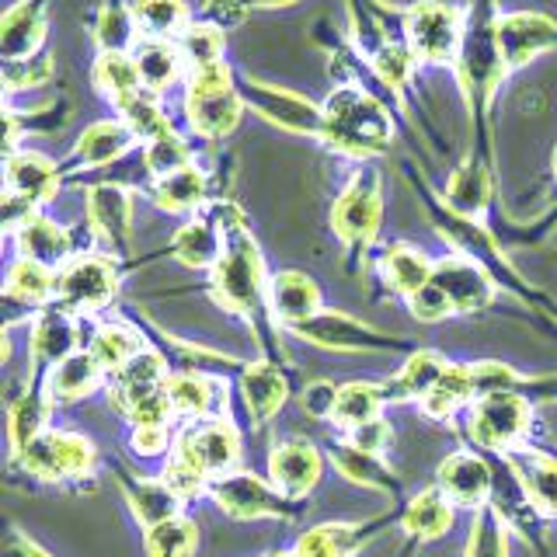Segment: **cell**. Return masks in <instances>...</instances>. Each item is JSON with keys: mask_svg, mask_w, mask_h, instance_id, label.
<instances>
[{"mask_svg": "<svg viewBox=\"0 0 557 557\" xmlns=\"http://www.w3.org/2000/svg\"><path fill=\"white\" fill-rule=\"evenodd\" d=\"M49 411H52V400L42 387V380L32 383V387L14 400L11 405V449H14V457H22V453L46 432Z\"/></svg>", "mask_w": 557, "mask_h": 557, "instance_id": "ee69618b", "label": "cell"}, {"mask_svg": "<svg viewBox=\"0 0 557 557\" xmlns=\"http://www.w3.org/2000/svg\"><path fill=\"white\" fill-rule=\"evenodd\" d=\"M199 547L196 522L185 516H174L168 522H157L147 530V554L150 557H191Z\"/></svg>", "mask_w": 557, "mask_h": 557, "instance_id": "681fc988", "label": "cell"}, {"mask_svg": "<svg viewBox=\"0 0 557 557\" xmlns=\"http://www.w3.org/2000/svg\"><path fill=\"white\" fill-rule=\"evenodd\" d=\"M81 321L60 304H49L35 313L32 324V383L46 380L49 370H57L63 359L81 352Z\"/></svg>", "mask_w": 557, "mask_h": 557, "instance_id": "9a60e30c", "label": "cell"}, {"mask_svg": "<svg viewBox=\"0 0 557 557\" xmlns=\"http://www.w3.org/2000/svg\"><path fill=\"white\" fill-rule=\"evenodd\" d=\"M91 35L101 52H133L139 46V39H144V32H139L129 4H104L95 14Z\"/></svg>", "mask_w": 557, "mask_h": 557, "instance_id": "7dc6e473", "label": "cell"}, {"mask_svg": "<svg viewBox=\"0 0 557 557\" xmlns=\"http://www.w3.org/2000/svg\"><path fill=\"white\" fill-rule=\"evenodd\" d=\"M87 223L112 255H126L133 244V199L119 182H98L87 188Z\"/></svg>", "mask_w": 557, "mask_h": 557, "instance_id": "ac0fdd59", "label": "cell"}, {"mask_svg": "<svg viewBox=\"0 0 557 557\" xmlns=\"http://www.w3.org/2000/svg\"><path fill=\"white\" fill-rule=\"evenodd\" d=\"M453 516H457V505L443 495V487H425L411 502H405L397 519L414 540H440L453 530Z\"/></svg>", "mask_w": 557, "mask_h": 557, "instance_id": "d590c367", "label": "cell"}, {"mask_svg": "<svg viewBox=\"0 0 557 557\" xmlns=\"http://www.w3.org/2000/svg\"><path fill=\"white\" fill-rule=\"evenodd\" d=\"M119 119L126 122L129 133L136 136V144H144V147L150 139L171 133V119L161 104V95H153V91H139L126 104H119Z\"/></svg>", "mask_w": 557, "mask_h": 557, "instance_id": "c3c4849f", "label": "cell"}, {"mask_svg": "<svg viewBox=\"0 0 557 557\" xmlns=\"http://www.w3.org/2000/svg\"><path fill=\"white\" fill-rule=\"evenodd\" d=\"M60 188V168L49 161V157L35 153V150H14L8 153V168H4V196L28 202L32 209L46 206Z\"/></svg>", "mask_w": 557, "mask_h": 557, "instance_id": "44dd1931", "label": "cell"}, {"mask_svg": "<svg viewBox=\"0 0 557 557\" xmlns=\"http://www.w3.org/2000/svg\"><path fill=\"white\" fill-rule=\"evenodd\" d=\"M331 463L338 467V474L348 478L352 484H362V487H376V492L391 495V498H400V484L394 478V470L383 463L373 453H362L359 446H352L348 440L331 446Z\"/></svg>", "mask_w": 557, "mask_h": 557, "instance_id": "74e56055", "label": "cell"}, {"mask_svg": "<svg viewBox=\"0 0 557 557\" xmlns=\"http://www.w3.org/2000/svg\"><path fill=\"white\" fill-rule=\"evenodd\" d=\"M269 307L283 327H300L324 310L321 289L307 272H275L269 278Z\"/></svg>", "mask_w": 557, "mask_h": 557, "instance_id": "603a6c76", "label": "cell"}, {"mask_svg": "<svg viewBox=\"0 0 557 557\" xmlns=\"http://www.w3.org/2000/svg\"><path fill=\"white\" fill-rule=\"evenodd\" d=\"M335 400H338V387L327 380H318V383H307L304 391V411L313 414V418H324L331 422V414H335Z\"/></svg>", "mask_w": 557, "mask_h": 557, "instance_id": "6f0895ef", "label": "cell"}, {"mask_svg": "<svg viewBox=\"0 0 557 557\" xmlns=\"http://www.w3.org/2000/svg\"><path fill=\"white\" fill-rule=\"evenodd\" d=\"M188 164H196V161H191V147L174 129L164 133V136H157V139H150V144L144 147V168H147V174H150L153 182L168 178V174L182 171Z\"/></svg>", "mask_w": 557, "mask_h": 557, "instance_id": "816d5d0a", "label": "cell"}, {"mask_svg": "<svg viewBox=\"0 0 557 557\" xmlns=\"http://www.w3.org/2000/svg\"><path fill=\"white\" fill-rule=\"evenodd\" d=\"M391 440H394V432H391V422L383 414L373 418V422L359 425L356 432H348V443L359 446L362 453H373V457H383L387 446H391Z\"/></svg>", "mask_w": 557, "mask_h": 557, "instance_id": "9f6ffc18", "label": "cell"}, {"mask_svg": "<svg viewBox=\"0 0 557 557\" xmlns=\"http://www.w3.org/2000/svg\"><path fill=\"white\" fill-rule=\"evenodd\" d=\"M411 304V313L418 321H443V318H449V307L443 304V296L435 293L432 286H425L422 293L414 296V300H408Z\"/></svg>", "mask_w": 557, "mask_h": 557, "instance_id": "91938a15", "label": "cell"}, {"mask_svg": "<svg viewBox=\"0 0 557 557\" xmlns=\"http://www.w3.org/2000/svg\"><path fill=\"white\" fill-rule=\"evenodd\" d=\"M91 81H95V91L104 101H112L115 109L126 104L133 95L144 91V81H139L133 52H98V60L91 66Z\"/></svg>", "mask_w": 557, "mask_h": 557, "instance_id": "60d3db41", "label": "cell"}, {"mask_svg": "<svg viewBox=\"0 0 557 557\" xmlns=\"http://www.w3.org/2000/svg\"><path fill=\"white\" fill-rule=\"evenodd\" d=\"M133 17L144 39H178V35L196 22L185 0H133Z\"/></svg>", "mask_w": 557, "mask_h": 557, "instance_id": "f6af8a7d", "label": "cell"}, {"mask_svg": "<svg viewBox=\"0 0 557 557\" xmlns=\"http://www.w3.org/2000/svg\"><path fill=\"white\" fill-rule=\"evenodd\" d=\"M171 446V425H147V429H133V449L139 457H161Z\"/></svg>", "mask_w": 557, "mask_h": 557, "instance_id": "680465c9", "label": "cell"}, {"mask_svg": "<svg viewBox=\"0 0 557 557\" xmlns=\"http://www.w3.org/2000/svg\"><path fill=\"white\" fill-rule=\"evenodd\" d=\"M4 557H49V554H46L42 547H35L32 540H25V536H17V533H14V536L8 540V544H4Z\"/></svg>", "mask_w": 557, "mask_h": 557, "instance_id": "94428289", "label": "cell"}, {"mask_svg": "<svg viewBox=\"0 0 557 557\" xmlns=\"http://www.w3.org/2000/svg\"><path fill=\"white\" fill-rule=\"evenodd\" d=\"M387 519L376 522H321V527L307 530L300 540H296V554L300 557H356V550L370 540V533H376Z\"/></svg>", "mask_w": 557, "mask_h": 557, "instance_id": "1f68e13d", "label": "cell"}, {"mask_svg": "<svg viewBox=\"0 0 557 557\" xmlns=\"http://www.w3.org/2000/svg\"><path fill=\"white\" fill-rule=\"evenodd\" d=\"M380 272L391 293L414 300V296L432 283L435 261L422 248H414V244H391V248H383Z\"/></svg>", "mask_w": 557, "mask_h": 557, "instance_id": "f546056e", "label": "cell"}, {"mask_svg": "<svg viewBox=\"0 0 557 557\" xmlns=\"http://www.w3.org/2000/svg\"><path fill=\"white\" fill-rule=\"evenodd\" d=\"M251 8H293L300 4V0H248Z\"/></svg>", "mask_w": 557, "mask_h": 557, "instance_id": "6125c7cd", "label": "cell"}, {"mask_svg": "<svg viewBox=\"0 0 557 557\" xmlns=\"http://www.w3.org/2000/svg\"><path fill=\"white\" fill-rule=\"evenodd\" d=\"M171 366L161 352H153V348H144L136 359H129L122 366L119 373L109 376V400L119 414H129L136 405H144L147 397L168 391V380H171Z\"/></svg>", "mask_w": 557, "mask_h": 557, "instance_id": "d6986e66", "label": "cell"}, {"mask_svg": "<svg viewBox=\"0 0 557 557\" xmlns=\"http://www.w3.org/2000/svg\"><path fill=\"white\" fill-rule=\"evenodd\" d=\"M244 115V98L237 91V74L231 63H216L188 74L185 81V119L202 139H226Z\"/></svg>", "mask_w": 557, "mask_h": 557, "instance_id": "277c9868", "label": "cell"}, {"mask_svg": "<svg viewBox=\"0 0 557 557\" xmlns=\"http://www.w3.org/2000/svg\"><path fill=\"white\" fill-rule=\"evenodd\" d=\"M168 400L174 418L209 422V418H220V408L226 405V383L202 370H178L168 380Z\"/></svg>", "mask_w": 557, "mask_h": 557, "instance_id": "7402d4cb", "label": "cell"}, {"mask_svg": "<svg viewBox=\"0 0 557 557\" xmlns=\"http://www.w3.org/2000/svg\"><path fill=\"white\" fill-rule=\"evenodd\" d=\"M478 400V387H474V373H470L467 362H449L446 373L440 376V383L422 397V411L429 418H453L460 408H470Z\"/></svg>", "mask_w": 557, "mask_h": 557, "instance_id": "ab89813d", "label": "cell"}, {"mask_svg": "<svg viewBox=\"0 0 557 557\" xmlns=\"http://www.w3.org/2000/svg\"><path fill=\"white\" fill-rule=\"evenodd\" d=\"M150 199L157 209H164V213H199V209L209 206V178L199 164H188L182 171L168 174V178H157L153 188H150Z\"/></svg>", "mask_w": 557, "mask_h": 557, "instance_id": "836d02e7", "label": "cell"}, {"mask_svg": "<svg viewBox=\"0 0 557 557\" xmlns=\"http://www.w3.org/2000/svg\"><path fill=\"white\" fill-rule=\"evenodd\" d=\"M492 164L484 161L481 153H467L460 168L449 174V185H446V196L443 202L453 209L457 216L467 220H481L492 206Z\"/></svg>", "mask_w": 557, "mask_h": 557, "instance_id": "d4e9b609", "label": "cell"}, {"mask_svg": "<svg viewBox=\"0 0 557 557\" xmlns=\"http://www.w3.org/2000/svg\"><path fill=\"white\" fill-rule=\"evenodd\" d=\"M223 248H226V234L206 213L191 216L185 226H178V234L171 237V255L178 258L185 269H196V272H213L216 261L223 258Z\"/></svg>", "mask_w": 557, "mask_h": 557, "instance_id": "4dcf8cb0", "label": "cell"}, {"mask_svg": "<svg viewBox=\"0 0 557 557\" xmlns=\"http://www.w3.org/2000/svg\"><path fill=\"white\" fill-rule=\"evenodd\" d=\"M429 286L443 296L449 313H481L495 300V278L487 275L478 261H470L457 251L435 261Z\"/></svg>", "mask_w": 557, "mask_h": 557, "instance_id": "5bb4252c", "label": "cell"}, {"mask_svg": "<svg viewBox=\"0 0 557 557\" xmlns=\"http://www.w3.org/2000/svg\"><path fill=\"white\" fill-rule=\"evenodd\" d=\"M52 70H57V63H52L49 52H39V57L32 60H17V63H4V84L8 91H32V87H42L49 84Z\"/></svg>", "mask_w": 557, "mask_h": 557, "instance_id": "db71d44e", "label": "cell"}, {"mask_svg": "<svg viewBox=\"0 0 557 557\" xmlns=\"http://www.w3.org/2000/svg\"><path fill=\"white\" fill-rule=\"evenodd\" d=\"M57 296V272L39 265V261L17 255L8 265V283H4V300H14L28 310L49 307Z\"/></svg>", "mask_w": 557, "mask_h": 557, "instance_id": "f35d334b", "label": "cell"}, {"mask_svg": "<svg viewBox=\"0 0 557 557\" xmlns=\"http://www.w3.org/2000/svg\"><path fill=\"white\" fill-rule=\"evenodd\" d=\"M460 81L463 101L470 109V122L478 126L481 139V153L487 164H492V139H487V115H492V101L498 95L502 81L509 77V70L502 63V49H498V11L495 0H474L467 8V28H463V42H460V57L453 63Z\"/></svg>", "mask_w": 557, "mask_h": 557, "instance_id": "6da1fadb", "label": "cell"}, {"mask_svg": "<svg viewBox=\"0 0 557 557\" xmlns=\"http://www.w3.org/2000/svg\"><path fill=\"white\" fill-rule=\"evenodd\" d=\"M119 293V265L109 255H95V251H81L66 261L57 272V304L66 307L70 313H84V318H95L104 307L115 300Z\"/></svg>", "mask_w": 557, "mask_h": 557, "instance_id": "ba28073f", "label": "cell"}, {"mask_svg": "<svg viewBox=\"0 0 557 557\" xmlns=\"http://www.w3.org/2000/svg\"><path fill=\"white\" fill-rule=\"evenodd\" d=\"M209 293L213 300L226 310L237 313V318H261L269 304V275H265V261L255 237L248 234V226L226 234V248L223 258L216 261V269L209 272Z\"/></svg>", "mask_w": 557, "mask_h": 557, "instance_id": "3957f363", "label": "cell"}, {"mask_svg": "<svg viewBox=\"0 0 557 557\" xmlns=\"http://www.w3.org/2000/svg\"><path fill=\"white\" fill-rule=\"evenodd\" d=\"M498 49L505 70H519L540 52L557 49V22L540 11H512L498 14Z\"/></svg>", "mask_w": 557, "mask_h": 557, "instance_id": "e0dca14e", "label": "cell"}, {"mask_svg": "<svg viewBox=\"0 0 557 557\" xmlns=\"http://www.w3.org/2000/svg\"><path fill=\"white\" fill-rule=\"evenodd\" d=\"M133 60L139 70V81H144V91L164 95L182 77L188 81V66L171 39H139V46L133 49Z\"/></svg>", "mask_w": 557, "mask_h": 557, "instance_id": "d6a6232c", "label": "cell"}, {"mask_svg": "<svg viewBox=\"0 0 557 557\" xmlns=\"http://www.w3.org/2000/svg\"><path fill=\"white\" fill-rule=\"evenodd\" d=\"M435 487H443V495L457 505V509L481 512L484 505H492L495 492V470L481 453L474 449H460L446 457L435 470Z\"/></svg>", "mask_w": 557, "mask_h": 557, "instance_id": "2e32d148", "label": "cell"}, {"mask_svg": "<svg viewBox=\"0 0 557 557\" xmlns=\"http://www.w3.org/2000/svg\"><path fill=\"white\" fill-rule=\"evenodd\" d=\"M286 394H289L286 376L275 362H248L240 370V397L258 429L269 425L272 418L283 411Z\"/></svg>", "mask_w": 557, "mask_h": 557, "instance_id": "4316f807", "label": "cell"}, {"mask_svg": "<svg viewBox=\"0 0 557 557\" xmlns=\"http://www.w3.org/2000/svg\"><path fill=\"white\" fill-rule=\"evenodd\" d=\"M467 8L457 0H418L405 8V39L418 63L453 66L460 57Z\"/></svg>", "mask_w": 557, "mask_h": 557, "instance_id": "8992f818", "label": "cell"}, {"mask_svg": "<svg viewBox=\"0 0 557 557\" xmlns=\"http://www.w3.org/2000/svg\"><path fill=\"white\" fill-rule=\"evenodd\" d=\"M293 335L318 348H331V352H394L400 348V338L383 335L380 327L342 310H321L313 321L293 327Z\"/></svg>", "mask_w": 557, "mask_h": 557, "instance_id": "4fadbf2b", "label": "cell"}, {"mask_svg": "<svg viewBox=\"0 0 557 557\" xmlns=\"http://www.w3.org/2000/svg\"><path fill=\"white\" fill-rule=\"evenodd\" d=\"M550 168H554V182H557V147H554V157H550Z\"/></svg>", "mask_w": 557, "mask_h": 557, "instance_id": "be15d7a7", "label": "cell"}, {"mask_svg": "<svg viewBox=\"0 0 557 557\" xmlns=\"http://www.w3.org/2000/svg\"><path fill=\"white\" fill-rule=\"evenodd\" d=\"M171 453L178 460H185L188 467H196L199 474L213 484L216 478L237 470L240 440H237V429L231 422H223V418H209V422L182 429Z\"/></svg>", "mask_w": 557, "mask_h": 557, "instance_id": "7c38bea8", "label": "cell"}, {"mask_svg": "<svg viewBox=\"0 0 557 557\" xmlns=\"http://www.w3.org/2000/svg\"><path fill=\"white\" fill-rule=\"evenodd\" d=\"M251 4L248 0H202L199 8V17L196 22L216 28V32H226V28H237L244 25V17H248Z\"/></svg>", "mask_w": 557, "mask_h": 557, "instance_id": "11a10c76", "label": "cell"}, {"mask_svg": "<svg viewBox=\"0 0 557 557\" xmlns=\"http://www.w3.org/2000/svg\"><path fill=\"white\" fill-rule=\"evenodd\" d=\"M383 220V182L373 164H362L348 185L338 191L335 206H331V231L342 240V248L359 265V258L373 248Z\"/></svg>", "mask_w": 557, "mask_h": 557, "instance_id": "5b68a950", "label": "cell"}, {"mask_svg": "<svg viewBox=\"0 0 557 557\" xmlns=\"http://www.w3.org/2000/svg\"><path fill=\"white\" fill-rule=\"evenodd\" d=\"M533 422L530 400L519 391H495L478 397L463 414L467 440L484 453H512L527 443Z\"/></svg>", "mask_w": 557, "mask_h": 557, "instance_id": "52a82bcc", "label": "cell"}, {"mask_svg": "<svg viewBox=\"0 0 557 557\" xmlns=\"http://www.w3.org/2000/svg\"><path fill=\"white\" fill-rule=\"evenodd\" d=\"M237 91L244 98V109H251L255 115H261L272 126L286 129L293 136H318L324 129V109L313 104L310 98L286 91V87L265 84L258 77H244L237 74Z\"/></svg>", "mask_w": 557, "mask_h": 557, "instance_id": "9c48e42d", "label": "cell"}, {"mask_svg": "<svg viewBox=\"0 0 557 557\" xmlns=\"http://www.w3.org/2000/svg\"><path fill=\"white\" fill-rule=\"evenodd\" d=\"M22 467L35 481H81L84 474H91V467L98 460V453L91 440L70 429H46L22 457Z\"/></svg>", "mask_w": 557, "mask_h": 557, "instance_id": "30bf717a", "label": "cell"}, {"mask_svg": "<svg viewBox=\"0 0 557 557\" xmlns=\"http://www.w3.org/2000/svg\"><path fill=\"white\" fill-rule=\"evenodd\" d=\"M209 498L231 519H293L289 502L272 481H261L251 470H231L209 484Z\"/></svg>", "mask_w": 557, "mask_h": 557, "instance_id": "8fae6325", "label": "cell"}, {"mask_svg": "<svg viewBox=\"0 0 557 557\" xmlns=\"http://www.w3.org/2000/svg\"><path fill=\"white\" fill-rule=\"evenodd\" d=\"M144 335H139L136 327L122 324V321H101L95 327L91 335V345H87V352L95 356V362L104 370V376L119 373L122 366H126L129 359H136L139 352H144Z\"/></svg>", "mask_w": 557, "mask_h": 557, "instance_id": "b9f144b4", "label": "cell"}, {"mask_svg": "<svg viewBox=\"0 0 557 557\" xmlns=\"http://www.w3.org/2000/svg\"><path fill=\"white\" fill-rule=\"evenodd\" d=\"M136 144V136L122 119H101L91 122L74 144V164L84 171H98L104 164H115L119 157H126L129 147Z\"/></svg>", "mask_w": 557, "mask_h": 557, "instance_id": "f1b7e54d", "label": "cell"}, {"mask_svg": "<svg viewBox=\"0 0 557 557\" xmlns=\"http://www.w3.org/2000/svg\"><path fill=\"white\" fill-rule=\"evenodd\" d=\"M46 8L49 0H17L0 22V57L4 63L39 57L46 39Z\"/></svg>", "mask_w": 557, "mask_h": 557, "instance_id": "cb8c5ba5", "label": "cell"}, {"mask_svg": "<svg viewBox=\"0 0 557 557\" xmlns=\"http://www.w3.org/2000/svg\"><path fill=\"white\" fill-rule=\"evenodd\" d=\"M122 492L129 498V509L144 527H157V522H168L174 516H182V498L171 492L164 481H150V478H122Z\"/></svg>", "mask_w": 557, "mask_h": 557, "instance_id": "7bdbcfd3", "label": "cell"}, {"mask_svg": "<svg viewBox=\"0 0 557 557\" xmlns=\"http://www.w3.org/2000/svg\"><path fill=\"white\" fill-rule=\"evenodd\" d=\"M324 129L321 139L327 150H335L352 161H370V157L387 153L394 144V119L387 104L376 101L359 84H342L321 104Z\"/></svg>", "mask_w": 557, "mask_h": 557, "instance_id": "7a4b0ae2", "label": "cell"}, {"mask_svg": "<svg viewBox=\"0 0 557 557\" xmlns=\"http://www.w3.org/2000/svg\"><path fill=\"white\" fill-rule=\"evenodd\" d=\"M446 366L449 362L440 352H432V348H418V352H411L408 362L400 366L394 380L380 383L383 400H394V405H400V400H422L435 383H440Z\"/></svg>", "mask_w": 557, "mask_h": 557, "instance_id": "8d00e7d4", "label": "cell"}, {"mask_svg": "<svg viewBox=\"0 0 557 557\" xmlns=\"http://www.w3.org/2000/svg\"><path fill=\"white\" fill-rule=\"evenodd\" d=\"M174 46H178L182 60L188 66V74H196V70H206V66H216L223 63V32L209 28L202 22H191L178 39H174Z\"/></svg>", "mask_w": 557, "mask_h": 557, "instance_id": "f907efd6", "label": "cell"}, {"mask_svg": "<svg viewBox=\"0 0 557 557\" xmlns=\"http://www.w3.org/2000/svg\"><path fill=\"white\" fill-rule=\"evenodd\" d=\"M383 405H387V400H383L380 383H345V387H338V400H335V414H331V422L345 432H356L359 425L380 418Z\"/></svg>", "mask_w": 557, "mask_h": 557, "instance_id": "bcb514c9", "label": "cell"}, {"mask_svg": "<svg viewBox=\"0 0 557 557\" xmlns=\"http://www.w3.org/2000/svg\"><path fill=\"white\" fill-rule=\"evenodd\" d=\"M505 463L519 474L522 487H527V495L533 502V509L540 516L557 519V457L522 443L512 453H505Z\"/></svg>", "mask_w": 557, "mask_h": 557, "instance_id": "484cf974", "label": "cell"}, {"mask_svg": "<svg viewBox=\"0 0 557 557\" xmlns=\"http://www.w3.org/2000/svg\"><path fill=\"white\" fill-rule=\"evenodd\" d=\"M17 248H22V258L39 261V265L60 272L70 258H74V240H70V231L63 223L49 220L42 213L28 216L22 226L14 231Z\"/></svg>", "mask_w": 557, "mask_h": 557, "instance_id": "83f0119b", "label": "cell"}, {"mask_svg": "<svg viewBox=\"0 0 557 557\" xmlns=\"http://www.w3.org/2000/svg\"><path fill=\"white\" fill-rule=\"evenodd\" d=\"M272 557H300V554H296V550H283V554H272Z\"/></svg>", "mask_w": 557, "mask_h": 557, "instance_id": "e7e4bbea", "label": "cell"}, {"mask_svg": "<svg viewBox=\"0 0 557 557\" xmlns=\"http://www.w3.org/2000/svg\"><path fill=\"white\" fill-rule=\"evenodd\" d=\"M324 460L313 443L307 440H283L269 457V481L283 492L286 498H304L321 484Z\"/></svg>", "mask_w": 557, "mask_h": 557, "instance_id": "ffe728a7", "label": "cell"}, {"mask_svg": "<svg viewBox=\"0 0 557 557\" xmlns=\"http://www.w3.org/2000/svg\"><path fill=\"white\" fill-rule=\"evenodd\" d=\"M101 376H104V370L95 362V356L87 352V348H81V352L63 359L57 370L46 373L42 387H46V394L52 400V408H57V405H74V400L98 391Z\"/></svg>", "mask_w": 557, "mask_h": 557, "instance_id": "e575fe53", "label": "cell"}, {"mask_svg": "<svg viewBox=\"0 0 557 557\" xmlns=\"http://www.w3.org/2000/svg\"><path fill=\"white\" fill-rule=\"evenodd\" d=\"M467 557H509V540H505V519L495 512V505H484L470 527Z\"/></svg>", "mask_w": 557, "mask_h": 557, "instance_id": "f5cc1de1", "label": "cell"}]
</instances>
